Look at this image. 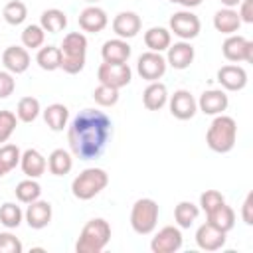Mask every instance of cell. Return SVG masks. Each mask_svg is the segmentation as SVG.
Instances as JSON below:
<instances>
[{
  "label": "cell",
  "instance_id": "7dc6e473",
  "mask_svg": "<svg viewBox=\"0 0 253 253\" xmlns=\"http://www.w3.org/2000/svg\"><path fill=\"white\" fill-rule=\"evenodd\" d=\"M85 2H89V4H97L99 0H85Z\"/></svg>",
  "mask_w": 253,
  "mask_h": 253
},
{
  "label": "cell",
  "instance_id": "7c38bea8",
  "mask_svg": "<svg viewBox=\"0 0 253 253\" xmlns=\"http://www.w3.org/2000/svg\"><path fill=\"white\" fill-rule=\"evenodd\" d=\"M168 105H170V113L172 117L180 119V121H188L196 115L198 111V101L194 99V95L186 89H178L174 91V95L168 99Z\"/></svg>",
  "mask_w": 253,
  "mask_h": 253
},
{
  "label": "cell",
  "instance_id": "9c48e42d",
  "mask_svg": "<svg viewBox=\"0 0 253 253\" xmlns=\"http://www.w3.org/2000/svg\"><path fill=\"white\" fill-rule=\"evenodd\" d=\"M97 79L103 85L115 87V89H123L130 83L132 79V71L128 67V63H101L97 69Z\"/></svg>",
  "mask_w": 253,
  "mask_h": 253
},
{
  "label": "cell",
  "instance_id": "7402d4cb",
  "mask_svg": "<svg viewBox=\"0 0 253 253\" xmlns=\"http://www.w3.org/2000/svg\"><path fill=\"white\" fill-rule=\"evenodd\" d=\"M20 168L28 178H40L47 168V160L38 148H28L20 156Z\"/></svg>",
  "mask_w": 253,
  "mask_h": 253
},
{
  "label": "cell",
  "instance_id": "83f0119b",
  "mask_svg": "<svg viewBox=\"0 0 253 253\" xmlns=\"http://www.w3.org/2000/svg\"><path fill=\"white\" fill-rule=\"evenodd\" d=\"M47 168H49V172L53 176H65V174H69L71 168H73V156H71V152H67L63 148H55L49 154V158H47Z\"/></svg>",
  "mask_w": 253,
  "mask_h": 253
},
{
  "label": "cell",
  "instance_id": "bcb514c9",
  "mask_svg": "<svg viewBox=\"0 0 253 253\" xmlns=\"http://www.w3.org/2000/svg\"><path fill=\"white\" fill-rule=\"evenodd\" d=\"M219 2H221V4L225 6V8H237L241 0H219Z\"/></svg>",
  "mask_w": 253,
  "mask_h": 253
},
{
  "label": "cell",
  "instance_id": "44dd1931",
  "mask_svg": "<svg viewBox=\"0 0 253 253\" xmlns=\"http://www.w3.org/2000/svg\"><path fill=\"white\" fill-rule=\"evenodd\" d=\"M130 45L126 40L115 38V40H107L101 47V57L105 63H126L130 57Z\"/></svg>",
  "mask_w": 253,
  "mask_h": 253
},
{
  "label": "cell",
  "instance_id": "e575fe53",
  "mask_svg": "<svg viewBox=\"0 0 253 253\" xmlns=\"http://www.w3.org/2000/svg\"><path fill=\"white\" fill-rule=\"evenodd\" d=\"M45 42V30L40 24H28L22 32V43L26 49H40Z\"/></svg>",
  "mask_w": 253,
  "mask_h": 253
},
{
  "label": "cell",
  "instance_id": "2e32d148",
  "mask_svg": "<svg viewBox=\"0 0 253 253\" xmlns=\"http://www.w3.org/2000/svg\"><path fill=\"white\" fill-rule=\"evenodd\" d=\"M229 105V99L225 95L223 89H210V91H204L198 99V109L204 113V115H221Z\"/></svg>",
  "mask_w": 253,
  "mask_h": 253
},
{
  "label": "cell",
  "instance_id": "ab89813d",
  "mask_svg": "<svg viewBox=\"0 0 253 253\" xmlns=\"http://www.w3.org/2000/svg\"><path fill=\"white\" fill-rule=\"evenodd\" d=\"M225 202V198H223V194L221 192H217V190H206L202 196H200V208H202V211H206V213H210L211 210H215L219 204H223Z\"/></svg>",
  "mask_w": 253,
  "mask_h": 253
},
{
  "label": "cell",
  "instance_id": "74e56055",
  "mask_svg": "<svg viewBox=\"0 0 253 253\" xmlns=\"http://www.w3.org/2000/svg\"><path fill=\"white\" fill-rule=\"evenodd\" d=\"M93 99H95V103H97L99 107H113V105H117V101H119V89L99 83V85L93 89Z\"/></svg>",
  "mask_w": 253,
  "mask_h": 253
},
{
  "label": "cell",
  "instance_id": "603a6c76",
  "mask_svg": "<svg viewBox=\"0 0 253 253\" xmlns=\"http://www.w3.org/2000/svg\"><path fill=\"white\" fill-rule=\"evenodd\" d=\"M168 103V89L160 81H150L142 93V105L148 111H160Z\"/></svg>",
  "mask_w": 253,
  "mask_h": 253
},
{
  "label": "cell",
  "instance_id": "7bdbcfd3",
  "mask_svg": "<svg viewBox=\"0 0 253 253\" xmlns=\"http://www.w3.org/2000/svg\"><path fill=\"white\" fill-rule=\"evenodd\" d=\"M237 16L245 24H253V0H241L237 6Z\"/></svg>",
  "mask_w": 253,
  "mask_h": 253
},
{
  "label": "cell",
  "instance_id": "d6a6232c",
  "mask_svg": "<svg viewBox=\"0 0 253 253\" xmlns=\"http://www.w3.org/2000/svg\"><path fill=\"white\" fill-rule=\"evenodd\" d=\"M20 148L16 144H0V178L20 164Z\"/></svg>",
  "mask_w": 253,
  "mask_h": 253
},
{
  "label": "cell",
  "instance_id": "30bf717a",
  "mask_svg": "<svg viewBox=\"0 0 253 253\" xmlns=\"http://www.w3.org/2000/svg\"><path fill=\"white\" fill-rule=\"evenodd\" d=\"M166 57L158 51H144L138 55V61H136V71L142 79L146 81H158L164 73H166Z\"/></svg>",
  "mask_w": 253,
  "mask_h": 253
},
{
  "label": "cell",
  "instance_id": "f6af8a7d",
  "mask_svg": "<svg viewBox=\"0 0 253 253\" xmlns=\"http://www.w3.org/2000/svg\"><path fill=\"white\" fill-rule=\"evenodd\" d=\"M168 2H172V4H180V6H184V8H196V6H200L202 4V0H168Z\"/></svg>",
  "mask_w": 253,
  "mask_h": 253
},
{
  "label": "cell",
  "instance_id": "f35d334b",
  "mask_svg": "<svg viewBox=\"0 0 253 253\" xmlns=\"http://www.w3.org/2000/svg\"><path fill=\"white\" fill-rule=\"evenodd\" d=\"M18 125V117L12 111H0V144L8 142Z\"/></svg>",
  "mask_w": 253,
  "mask_h": 253
},
{
  "label": "cell",
  "instance_id": "277c9868",
  "mask_svg": "<svg viewBox=\"0 0 253 253\" xmlns=\"http://www.w3.org/2000/svg\"><path fill=\"white\" fill-rule=\"evenodd\" d=\"M111 241V225L103 217H93L89 219L75 243L77 253H101L107 243Z\"/></svg>",
  "mask_w": 253,
  "mask_h": 253
},
{
  "label": "cell",
  "instance_id": "60d3db41",
  "mask_svg": "<svg viewBox=\"0 0 253 253\" xmlns=\"http://www.w3.org/2000/svg\"><path fill=\"white\" fill-rule=\"evenodd\" d=\"M22 249L24 245L14 233L10 231L0 233V253H22Z\"/></svg>",
  "mask_w": 253,
  "mask_h": 253
},
{
  "label": "cell",
  "instance_id": "d590c367",
  "mask_svg": "<svg viewBox=\"0 0 253 253\" xmlns=\"http://www.w3.org/2000/svg\"><path fill=\"white\" fill-rule=\"evenodd\" d=\"M2 16L4 20L10 24V26H20L26 18H28V8L22 0H10L4 10H2Z\"/></svg>",
  "mask_w": 253,
  "mask_h": 253
},
{
  "label": "cell",
  "instance_id": "8fae6325",
  "mask_svg": "<svg viewBox=\"0 0 253 253\" xmlns=\"http://www.w3.org/2000/svg\"><path fill=\"white\" fill-rule=\"evenodd\" d=\"M182 231L176 225H164L162 229H158L150 241V249L152 253H176L182 247Z\"/></svg>",
  "mask_w": 253,
  "mask_h": 253
},
{
  "label": "cell",
  "instance_id": "f546056e",
  "mask_svg": "<svg viewBox=\"0 0 253 253\" xmlns=\"http://www.w3.org/2000/svg\"><path fill=\"white\" fill-rule=\"evenodd\" d=\"M36 61L43 71H55L59 69V63H61V51L57 45H43L38 49Z\"/></svg>",
  "mask_w": 253,
  "mask_h": 253
},
{
  "label": "cell",
  "instance_id": "ac0fdd59",
  "mask_svg": "<svg viewBox=\"0 0 253 253\" xmlns=\"http://www.w3.org/2000/svg\"><path fill=\"white\" fill-rule=\"evenodd\" d=\"M30 53L26 47L22 45H8L2 53V65L6 67V71H10L12 75L24 73L30 67Z\"/></svg>",
  "mask_w": 253,
  "mask_h": 253
},
{
  "label": "cell",
  "instance_id": "ffe728a7",
  "mask_svg": "<svg viewBox=\"0 0 253 253\" xmlns=\"http://www.w3.org/2000/svg\"><path fill=\"white\" fill-rule=\"evenodd\" d=\"M51 215H53L51 204L49 202H43V200H36L32 204H28V210L24 213V217H26V221H28V225L32 229H43V227H47L49 221H51Z\"/></svg>",
  "mask_w": 253,
  "mask_h": 253
},
{
  "label": "cell",
  "instance_id": "7a4b0ae2",
  "mask_svg": "<svg viewBox=\"0 0 253 253\" xmlns=\"http://www.w3.org/2000/svg\"><path fill=\"white\" fill-rule=\"evenodd\" d=\"M235 140H237V123H235V119L227 117L223 113L215 115L208 132H206V144L213 152L225 154L235 146Z\"/></svg>",
  "mask_w": 253,
  "mask_h": 253
},
{
  "label": "cell",
  "instance_id": "9a60e30c",
  "mask_svg": "<svg viewBox=\"0 0 253 253\" xmlns=\"http://www.w3.org/2000/svg\"><path fill=\"white\" fill-rule=\"evenodd\" d=\"M225 235H227L225 231H221L206 221L196 229V243L204 251H217L225 245Z\"/></svg>",
  "mask_w": 253,
  "mask_h": 253
},
{
  "label": "cell",
  "instance_id": "8992f818",
  "mask_svg": "<svg viewBox=\"0 0 253 253\" xmlns=\"http://www.w3.org/2000/svg\"><path fill=\"white\" fill-rule=\"evenodd\" d=\"M160 208L152 198H140L132 204L130 210V227L138 235H148L156 229Z\"/></svg>",
  "mask_w": 253,
  "mask_h": 253
},
{
  "label": "cell",
  "instance_id": "ee69618b",
  "mask_svg": "<svg viewBox=\"0 0 253 253\" xmlns=\"http://www.w3.org/2000/svg\"><path fill=\"white\" fill-rule=\"evenodd\" d=\"M241 219L247 225H253V192H249L241 206Z\"/></svg>",
  "mask_w": 253,
  "mask_h": 253
},
{
  "label": "cell",
  "instance_id": "4dcf8cb0",
  "mask_svg": "<svg viewBox=\"0 0 253 253\" xmlns=\"http://www.w3.org/2000/svg\"><path fill=\"white\" fill-rule=\"evenodd\" d=\"M198 215H200V208H198L196 204L188 202V200L180 202V204L174 208V219H176V225L182 227V229L190 227V225L198 219Z\"/></svg>",
  "mask_w": 253,
  "mask_h": 253
},
{
  "label": "cell",
  "instance_id": "4316f807",
  "mask_svg": "<svg viewBox=\"0 0 253 253\" xmlns=\"http://www.w3.org/2000/svg\"><path fill=\"white\" fill-rule=\"evenodd\" d=\"M144 43H146V47H148L150 51L162 53V51H166L168 45L172 43V34H170V30H166V28H162V26L148 28V30L144 32Z\"/></svg>",
  "mask_w": 253,
  "mask_h": 253
},
{
  "label": "cell",
  "instance_id": "f1b7e54d",
  "mask_svg": "<svg viewBox=\"0 0 253 253\" xmlns=\"http://www.w3.org/2000/svg\"><path fill=\"white\" fill-rule=\"evenodd\" d=\"M40 26L49 32V34H57L61 30H65L67 26V16L63 10L59 8H49V10H43L42 16H40Z\"/></svg>",
  "mask_w": 253,
  "mask_h": 253
},
{
  "label": "cell",
  "instance_id": "5bb4252c",
  "mask_svg": "<svg viewBox=\"0 0 253 253\" xmlns=\"http://www.w3.org/2000/svg\"><path fill=\"white\" fill-rule=\"evenodd\" d=\"M168 53H166V63L170 65V67H174V69H188L190 65H192V61H194V55H196V51H194V47H192V43L190 42H176V43H170L168 45V49H166Z\"/></svg>",
  "mask_w": 253,
  "mask_h": 253
},
{
  "label": "cell",
  "instance_id": "d6986e66",
  "mask_svg": "<svg viewBox=\"0 0 253 253\" xmlns=\"http://www.w3.org/2000/svg\"><path fill=\"white\" fill-rule=\"evenodd\" d=\"M217 83L225 91H241L247 85V71L241 65H221L217 69Z\"/></svg>",
  "mask_w": 253,
  "mask_h": 253
},
{
  "label": "cell",
  "instance_id": "b9f144b4",
  "mask_svg": "<svg viewBox=\"0 0 253 253\" xmlns=\"http://www.w3.org/2000/svg\"><path fill=\"white\" fill-rule=\"evenodd\" d=\"M14 89H16V79H14V75L10 73V71H0V99H6V97H10L12 93H14Z\"/></svg>",
  "mask_w": 253,
  "mask_h": 253
},
{
  "label": "cell",
  "instance_id": "3957f363",
  "mask_svg": "<svg viewBox=\"0 0 253 253\" xmlns=\"http://www.w3.org/2000/svg\"><path fill=\"white\" fill-rule=\"evenodd\" d=\"M61 51V63L59 69H63L69 75H75L83 71L85 57H87V38L81 32H69L63 38V43L59 45Z\"/></svg>",
  "mask_w": 253,
  "mask_h": 253
},
{
  "label": "cell",
  "instance_id": "6da1fadb",
  "mask_svg": "<svg viewBox=\"0 0 253 253\" xmlns=\"http://www.w3.org/2000/svg\"><path fill=\"white\" fill-rule=\"evenodd\" d=\"M113 136V121L99 109L79 111L67 126V142L71 154L79 160H95L103 154Z\"/></svg>",
  "mask_w": 253,
  "mask_h": 253
},
{
  "label": "cell",
  "instance_id": "484cf974",
  "mask_svg": "<svg viewBox=\"0 0 253 253\" xmlns=\"http://www.w3.org/2000/svg\"><path fill=\"white\" fill-rule=\"evenodd\" d=\"M208 215V223H211L213 227H217V229H221V231H231L233 229V225H235V211H233V208L231 206H227L225 202L223 204H219L215 210H211L210 213H206Z\"/></svg>",
  "mask_w": 253,
  "mask_h": 253
},
{
  "label": "cell",
  "instance_id": "cb8c5ba5",
  "mask_svg": "<svg viewBox=\"0 0 253 253\" xmlns=\"http://www.w3.org/2000/svg\"><path fill=\"white\" fill-rule=\"evenodd\" d=\"M241 26V20L237 16V10L235 8H221L213 14V28L219 32V34H225V36H231L239 30Z\"/></svg>",
  "mask_w": 253,
  "mask_h": 253
},
{
  "label": "cell",
  "instance_id": "836d02e7",
  "mask_svg": "<svg viewBox=\"0 0 253 253\" xmlns=\"http://www.w3.org/2000/svg\"><path fill=\"white\" fill-rule=\"evenodd\" d=\"M40 111H42V107H40V101L36 97H22L18 101V107H16V117L22 123H34L38 119Z\"/></svg>",
  "mask_w": 253,
  "mask_h": 253
},
{
  "label": "cell",
  "instance_id": "8d00e7d4",
  "mask_svg": "<svg viewBox=\"0 0 253 253\" xmlns=\"http://www.w3.org/2000/svg\"><path fill=\"white\" fill-rule=\"evenodd\" d=\"M24 211L20 210V206H16L14 202H6L0 206V223L8 229H14L22 223Z\"/></svg>",
  "mask_w": 253,
  "mask_h": 253
},
{
  "label": "cell",
  "instance_id": "ba28073f",
  "mask_svg": "<svg viewBox=\"0 0 253 253\" xmlns=\"http://www.w3.org/2000/svg\"><path fill=\"white\" fill-rule=\"evenodd\" d=\"M221 53L227 61H233V63H237V61L253 63V42L243 36L231 34L221 43Z\"/></svg>",
  "mask_w": 253,
  "mask_h": 253
},
{
  "label": "cell",
  "instance_id": "d4e9b609",
  "mask_svg": "<svg viewBox=\"0 0 253 253\" xmlns=\"http://www.w3.org/2000/svg\"><path fill=\"white\" fill-rule=\"evenodd\" d=\"M43 121H45V125H47L51 130L59 132V130H63V128L67 126L69 109H67L63 103H51V105H47V107L43 109Z\"/></svg>",
  "mask_w": 253,
  "mask_h": 253
},
{
  "label": "cell",
  "instance_id": "4fadbf2b",
  "mask_svg": "<svg viewBox=\"0 0 253 253\" xmlns=\"http://www.w3.org/2000/svg\"><path fill=\"white\" fill-rule=\"evenodd\" d=\"M142 28V20L136 12H119L113 18V32L117 34V38L121 40H130L134 38Z\"/></svg>",
  "mask_w": 253,
  "mask_h": 253
},
{
  "label": "cell",
  "instance_id": "e0dca14e",
  "mask_svg": "<svg viewBox=\"0 0 253 253\" xmlns=\"http://www.w3.org/2000/svg\"><path fill=\"white\" fill-rule=\"evenodd\" d=\"M109 24V18H107V12L99 6H87L81 10L79 14V28L83 32H89V34H99L107 28Z\"/></svg>",
  "mask_w": 253,
  "mask_h": 253
},
{
  "label": "cell",
  "instance_id": "5b68a950",
  "mask_svg": "<svg viewBox=\"0 0 253 253\" xmlns=\"http://www.w3.org/2000/svg\"><path fill=\"white\" fill-rule=\"evenodd\" d=\"M109 184V174L103 168H85L71 182V194L77 200H91L101 194Z\"/></svg>",
  "mask_w": 253,
  "mask_h": 253
},
{
  "label": "cell",
  "instance_id": "52a82bcc",
  "mask_svg": "<svg viewBox=\"0 0 253 253\" xmlns=\"http://www.w3.org/2000/svg\"><path fill=\"white\" fill-rule=\"evenodd\" d=\"M202 30L200 18L190 10H180L170 16V34L178 36L184 42L194 40Z\"/></svg>",
  "mask_w": 253,
  "mask_h": 253
},
{
  "label": "cell",
  "instance_id": "1f68e13d",
  "mask_svg": "<svg viewBox=\"0 0 253 253\" xmlns=\"http://www.w3.org/2000/svg\"><path fill=\"white\" fill-rule=\"evenodd\" d=\"M14 194H16V198H18V202H22V204H32V202L40 200V196H42V186L36 182V178H26V180H22V182L16 186Z\"/></svg>",
  "mask_w": 253,
  "mask_h": 253
}]
</instances>
